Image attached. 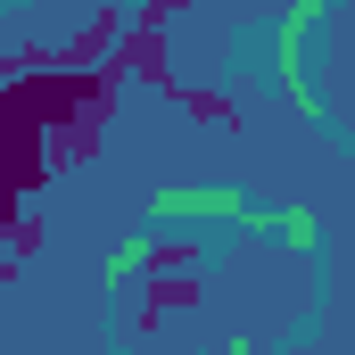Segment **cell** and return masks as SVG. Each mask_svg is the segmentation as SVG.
<instances>
[]
</instances>
